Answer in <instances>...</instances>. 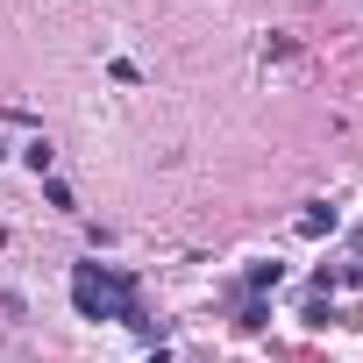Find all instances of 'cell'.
I'll use <instances>...</instances> for the list:
<instances>
[{
	"label": "cell",
	"instance_id": "cell-1",
	"mask_svg": "<svg viewBox=\"0 0 363 363\" xmlns=\"http://www.w3.org/2000/svg\"><path fill=\"white\" fill-rule=\"evenodd\" d=\"M285 285V264L271 257V264H250V278H242V299H264V292H278Z\"/></svg>",
	"mask_w": 363,
	"mask_h": 363
},
{
	"label": "cell",
	"instance_id": "cell-2",
	"mask_svg": "<svg viewBox=\"0 0 363 363\" xmlns=\"http://www.w3.org/2000/svg\"><path fill=\"white\" fill-rule=\"evenodd\" d=\"M335 221H342V214H335L328 200H313V207L299 214V235H306V242H320V235H335Z\"/></svg>",
	"mask_w": 363,
	"mask_h": 363
},
{
	"label": "cell",
	"instance_id": "cell-3",
	"mask_svg": "<svg viewBox=\"0 0 363 363\" xmlns=\"http://www.w3.org/2000/svg\"><path fill=\"white\" fill-rule=\"evenodd\" d=\"M50 157H57L50 135H29V143H22V164H29V171H50Z\"/></svg>",
	"mask_w": 363,
	"mask_h": 363
},
{
	"label": "cell",
	"instance_id": "cell-4",
	"mask_svg": "<svg viewBox=\"0 0 363 363\" xmlns=\"http://www.w3.org/2000/svg\"><path fill=\"white\" fill-rule=\"evenodd\" d=\"M43 200H50L57 214H79V207H72V186H57V178H50V186H43Z\"/></svg>",
	"mask_w": 363,
	"mask_h": 363
}]
</instances>
